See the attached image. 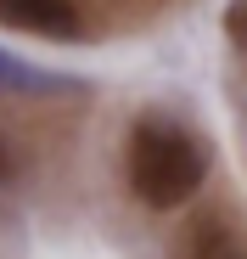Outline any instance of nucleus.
<instances>
[{
  "mask_svg": "<svg viewBox=\"0 0 247 259\" xmlns=\"http://www.w3.org/2000/svg\"><path fill=\"white\" fill-rule=\"evenodd\" d=\"M124 163H130V192L146 208H180L208 181V147L163 113H146L130 130V158Z\"/></svg>",
  "mask_w": 247,
  "mask_h": 259,
  "instance_id": "obj_1",
  "label": "nucleus"
},
{
  "mask_svg": "<svg viewBox=\"0 0 247 259\" xmlns=\"http://www.w3.org/2000/svg\"><path fill=\"white\" fill-rule=\"evenodd\" d=\"M0 23L39 34V39H79L85 23H79L73 0H0Z\"/></svg>",
  "mask_w": 247,
  "mask_h": 259,
  "instance_id": "obj_2",
  "label": "nucleus"
},
{
  "mask_svg": "<svg viewBox=\"0 0 247 259\" xmlns=\"http://www.w3.org/2000/svg\"><path fill=\"white\" fill-rule=\"evenodd\" d=\"M51 91H73V79H56L45 68H28L12 51H0V96H51Z\"/></svg>",
  "mask_w": 247,
  "mask_h": 259,
  "instance_id": "obj_3",
  "label": "nucleus"
},
{
  "mask_svg": "<svg viewBox=\"0 0 247 259\" xmlns=\"http://www.w3.org/2000/svg\"><path fill=\"white\" fill-rule=\"evenodd\" d=\"M202 259H241L225 237V226H202Z\"/></svg>",
  "mask_w": 247,
  "mask_h": 259,
  "instance_id": "obj_4",
  "label": "nucleus"
},
{
  "mask_svg": "<svg viewBox=\"0 0 247 259\" xmlns=\"http://www.w3.org/2000/svg\"><path fill=\"white\" fill-rule=\"evenodd\" d=\"M225 28H230V39H236V51L247 57V0H236V6L225 12Z\"/></svg>",
  "mask_w": 247,
  "mask_h": 259,
  "instance_id": "obj_5",
  "label": "nucleus"
},
{
  "mask_svg": "<svg viewBox=\"0 0 247 259\" xmlns=\"http://www.w3.org/2000/svg\"><path fill=\"white\" fill-rule=\"evenodd\" d=\"M17 175V158H12V147H6V136H0V186H6Z\"/></svg>",
  "mask_w": 247,
  "mask_h": 259,
  "instance_id": "obj_6",
  "label": "nucleus"
}]
</instances>
